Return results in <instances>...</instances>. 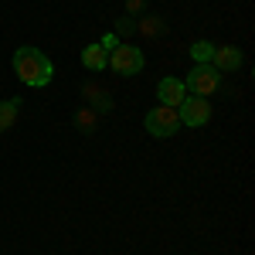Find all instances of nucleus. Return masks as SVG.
I'll return each mask as SVG.
<instances>
[{
	"mask_svg": "<svg viewBox=\"0 0 255 255\" xmlns=\"http://www.w3.org/2000/svg\"><path fill=\"white\" fill-rule=\"evenodd\" d=\"M177 129H180V116H177L174 106H157V109L146 113V133L150 136L167 139V136H174Z\"/></svg>",
	"mask_w": 255,
	"mask_h": 255,
	"instance_id": "2",
	"label": "nucleus"
},
{
	"mask_svg": "<svg viewBox=\"0 0 255 255\" xmlns=\"http://www.w3.org/2000/svg\"><path fill=\"white\" fill-rule=\"evenodd\" d=\"M82 65H85L89 72H102V68L109 65V55H106V48H99V44H89V48H82Z\"/></svg>",
	"mask_w": 255,
	"mask_h": 255,
	"instance_id": "8",
	"label": "nucleus"
},
{
	"mask_svg": "<svg viewBox=\"0 0 255 255\" xmlns=\"http://www.w3.org/2000/svg\"><path fill=\"white\" fill-rule=\"evenodd\" d=\"M211 65H215L218 72H238L242 68V51L238 48H215Z\"/></svg>",
	"mask_w": 255,
	"mask_h": 255,
	"instance_id": "7",
	"label": "nucleus"
},
{
	"mask_svg": "<svg viewBox=\"0 0 255 255\" xmlns=\"http://www.w3.org/2000/svg\"><path fill=\"white\" fill-rule=\"evenodd\" d=\"M218 85H221V72H218L215 65H208V61H204V65H194V72L184 79V89L194 92V96H201V99H208Z\"/></svg>",
	"mask_w": 255,
	"mask_h": 255,
	"instance_id": "3",
	"label": "nucleus"
},
{
	"mask_svg": "<svg viewBox=\"0 0 255 255\" xmlns=\"http://www.w3.org/2000/svg\"><path fill=\"white\" fill-rule=\"evenodd\" d=\"M157 99L163 102V106H174V109H177V106L187 99V89H184V82H180V79H163L157 85Z\"/></svg>",
	"mask_w": 255,
	"mask_h": 255,
	"instance_id": "6",
	"label": "nucleus"
},
{
	"mask_svg": "<svg viewBox=\"0 0 255 255\" xmlns=\"http://www.w3.org/2000/svg\"><path fill=\"white\" fill-rule=\"evenodd\" d=\"M177 116H180L184 126H204L211 119V106H208V99H201V96H187L177 106Z\"/></svg>",
	"mask_w": 255,
	"mask_h": 255,
	"instance_id": "5",
	"label": "nucleus"
},
{
	"mask_svg": "<svg viewBox=\"0 0 255 255\" xmlns=\"http://www.w3.org/2000/svg\"><path fill=\"white\" fill-rule=\"evenodd\" d=\"M17 119V99H0V133L10 129Z\"/></svg>",
	"mask_w": 255,
	"mask_h": 255,
	"instance_id": "9",
	"label": "nucleus"
},
{
	"mask_svg": "<svg viewBox=\"0 0 255 255\" xmlns=\"http://www.w3.org/2000/svg\"><path fill=\"white\" fill-rule=\"evenodd\" d=\"M14 72H17V79L24 85H31V89H44L51 75H55V68H51V58L48 55H41L38 48H31V44H24L14 51Z\"/></svg>",
	"mask_w": 255,
	"mask_h": 255,
	"instance_id": "1",
	"label": "nucleus"
},
{
	"mask_svg": "<svg viewBox=\"0 0 255 255\" xmlns=\"http://www.w3.org/2000/svg\"><path fill=\"white\" fill-rule=\"evenodd\" d=\"M191 55H194V61H197V65H204V61L211 65L215 44H211V41H194V44H191Z\"/></svg>",
	"mask_w": 255,
	"mask_h": 255,
	"instance_id": "10",
	"label": "nucleus"
},
{
	"mask_svg": "<svg viewBox=\"0 0 255 255\" xmlns=\"http://www.w3.org/2000/svg\"><path fill=\"white\" fill-rule=\"evenodd\" d=\"M109 65L119 75H136L139 68H143V51L133 48V44H116L113 55H109Z\"/></svg>",
	"mask_w": 255,
	"mask_h": 255,
	"instance_id": "4",
	"label": "nucleus"
}]
</instances>
